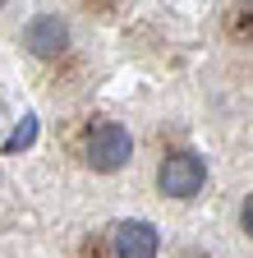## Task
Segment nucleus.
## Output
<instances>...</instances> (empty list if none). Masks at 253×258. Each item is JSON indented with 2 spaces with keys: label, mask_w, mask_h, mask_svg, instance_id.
Listing matches in <instances>:
<instances>
[{
  "label": "nucleus",
  "mask_w": 253,
  "mask_h": 258,
  "mask_svg": "<svg viewBox=\"0 0 253 258\" xmlns=\"http://www.w3.org/2000/svg\"><path fill=\"white\" fill-rule=\"evenodd\" d=\"M60 152L92 175H115L134 161V134L111 115H74L60 124Z\"/></svg>",
  "instance_id": "1"
},
{
  "label": "nucleus",
  "mask_w": 253,
  "mask_h": 258,
  "mask_svg": "<svg viewBox=\"0 0 253 258\" xmlns=\"http://www.w3.org/2000/svg\"><path fill=\"white\" fill-rule=\"evenodd\" d=\"M156 253H161V231L143 217H115L74 244V258H156Z\"/></svg>",
  "instance_id": "2"
},
{
  "label": "nucleus",
  "mask_w": 253,
  "mask_h": 258,
  "mask_svg": "<svg viewBox=\"0 0 253 258\" xmlns=\"http://www.w3.org/2000/svg\"><path fill=\"white\" fill-rule=\"evenodd\" d=\"M207 184V161L198 148H189L184 139H171L156 148L152 157V189H156V199H171V203H189V199H198Z\"/></svg>",
  "instance_id": "3"
},
{
  "label": "nucleus",
  "mask_w": 253,
  "mask_h": 258,
  "mask_svg": "<svg viewBox=\"0 0 253 258\" xmlns=\"http://www.w3.org/2000/svg\"><path fill=\"white\" fill-rule=\"evenodd\" d=\"M23 42H28L33 55H60V51L69 46V32H65V23H60L55 14H37L33 23H28Z\"/></svg>",
  "instance_id": "4"
},
{
  "label": "nucleus",
  "mask_w": 253,
  "mask_h": 258,
  "mask_svg": "<svg viewBox=\"0 0 253 258\" xmlns=\"http://www.w3.org/2000/svg\"><path fill=\"white\" fill-rule=\"evenodd\" d=\"M221 28H226L230 42H253V5H226V14H221Z\"/></svg>",
  "instance_id": "5"
},
{
  "label": "nucleus",
  "mask_w": 253,
  "mask_h": 258,
  "mask_svg": "<svg viewBox=\"0 0 253 258\" xmlns=\"http://www.w3.org/2000/svg\"><path fill=\"white\" fill-rule=\"evenodd\" d=\"M239 235L253 244V189L244 194V203H239Z\"/></svg>",
  "instance_id": "6"
},
{
  "label": "nucleus",
  "mask_w": 253,
  "mask_h": 258,
  "mask_svg": "<svg viewBox=\"0 0 253 258\" xmlns=\"http://www.w3.org/2000/svg\"><path fill=\"white\" fill-rule=\"evenodd\" d=\"M175 258H216V253H207V249H194V244H189V249H180Z\"/></svg>",
  "instance_id": "7"
}]
</instances>
